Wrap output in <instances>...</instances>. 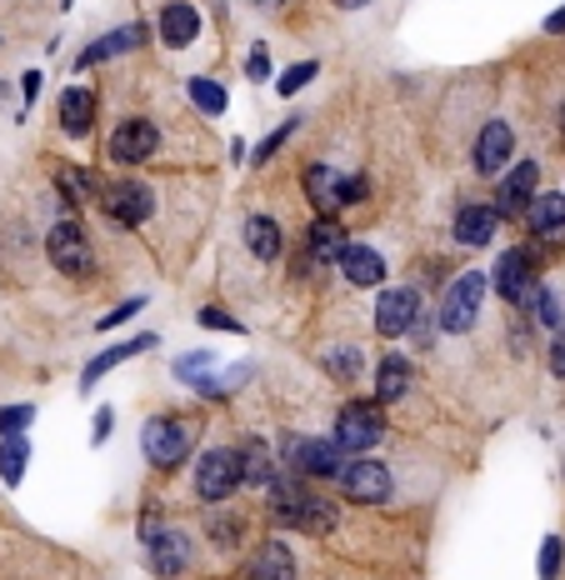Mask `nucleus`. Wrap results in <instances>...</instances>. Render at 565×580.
Returning a JSON list of instances; mask_svg holds the SVG:
<instances>
[{"instance_id": "20", "label": "nucleus", "mask_w": 565, "mask_h": 580, "mask_svg": "<svg viewBox=\"0 0 565 580\" xmlns=\"http://www.w3.org/2000/svg\"><path fill=\"white\" fill-rule=\"evenodd\" d=\"M95 120V95L85 85H71V91L60 95V131L66 135H85Z\"/></svg>"}, {"instance_id": "33", "label": "nucleus", "mask_w": 565, "mask_h": 580, "mask_svg": "<svg viewBox=\"0 0 565 580\" xmlns=\"http://www.w3.org/2000/svg\"><path fill=\"white\" fill-rule=\"evenodd\" d=\"M316 71H320L316 60H301V66H291V71L281 75V95H295L301 85H310V81H316Z\"/></svg>"}, {"instance_id": "12", "label": "nucleus", "mask_w": 565, "mask_h": 580, "mask_svg": "<svg viewBox=\"0 0 565 580\" xmlns=\"http://www.w3.org/2000/svg\"><path fill=\"white\" fill-rule=\"evenodd\" d=\"M151 211H155V196H151V186H141V180H120V186L106 190V215L110 221L141 225Z\"/></svg>"}, {"instance_id": "25", "label": "nucleus", "mask_w": 565, "mask_h": 580, "mask_svg": "<svg viewBox=\"0 0 565 580\" xmlns=\"http://www.w3.org/2000/svg\"><path fill=\"white\" fill-rule=\"evenodd\" d=\"M306 196H310V205H316V211H341V176H336V170L330 166H310L306 170Z\"/></svg>"}, {"instance_id": "2", "label": "nucleus", "mask_w": 565, "mask_h": 580, "mask_svg": "<svg viewBox=\"0 0 565 580\" xmlns=\"http://www.w3.org/2000/svg\"><path fill=\"white\" fill-rule=\"evenodd\" d=\"M535 265H541V250H535V246L506 250V256H501V265H495V291H501L510 306H530V300L541 296Z\"/></svg>"}, {"instance_id": "16", "label": "nucleus", "mask_w": 565, "mask_h": 580, "mask_svg": "<svg viewBox=\"0 0 565 580\" xmlns=\"http://www.w3.org/2000/svg\"><path fill=\"white\" fill-rule=\"evenodd\" d=\"M196 36H201V11H196V5H186V0L161 5V40L165 46H190Z\"/></svg>"}, {"instance_id": "31", "label": "nucleus", "mask_w": 565, "mask_h": 580, "mask_svg": "<svg viewBox=\"0 0 565 580\" xmlns=\"http://www.w3.org/2000/svg\"><path fill=\"white\" fill-rule=\"evenodd\" d=\"M190 100H196L205 116H221L225 110V91L215 81H190Z\"/></svg>"}, {"instance_id": "14", "label": "nucleus", "mask_w": 565, "mask_h": 580, "mask_svg": "<svg viewBox=\"0 0 565 580\" xmlns=\"http://www.w3.org/2000/svg\"><path fill=\"white\" fill-rule=\"evenodd\" d=\"M510 151H516V135H510L506 120H491L481 131V141H475V170L481 176H501L510 161Z\"/></svg>"}, {"instance_id": "9", "label": "nucleus", "mask_w": 565, "mask_h": 580, "mask_svg": "<svg viewBox=\"0 0 565 580\" xmlns=\"http://www.w3.org/2000/svg\"><path fill=\"white\" fill-rule=\"evenodd\" d=\"M415 316H421V296H415L411 285L380 291V306H376V331L386 335V341H396V335L415 331Z\"/></svg>"}, {"instance_id": "21", "label": "nucleus", "mask_w": 565, "mask_h": 580, "mask_svg": "<svg viewBox=\"0 0 565 580\" xmlns=\"http://www.w3.org/2000/svg\"><path fill=\"white\" fill-rule=\"evenodd\" d=\"M341 271H345V281H351V285H380V281H386V261H380L370 246H345Z\"/></svg>"}, {"instance_id": "15", "label": "nucleus", "mask_w": 565, "mask_h": 580, "mask_svg": "<svg viewBox=\"0 0 565 580\" xmlns=\"http://www.w3.org/2000/svg\"><path fill=\"white\" fill-rule=\"evenodd\" d=\"M151 570L155 576H180L190 566V541L180 531H155L151 541Z\"/></svg>"}, {"instance_id": "5", "label": "nucleus", "mask_w": 565, "mask_h": 580, "mask_svg": "<svg viewBox=\"0 0 565 580\" xmlns=\"http://www.w3.org/2000/svg\"><path fill=\"white\" fill-rule=\"evenodd\" d=\"M240 490V471H236V450H205L196 465V500H231Z\"/></svg>"}, {"instance_id": "26", "label": "nucleus", "mask_w": 565, "mask_h": 580, "mask_svg": "<svg viewBox=\"0 0 565 580\" xmlns=\"http://www.w3.org/2000/svg\"><path fill=\"white\" fill-rule=\"evenodd\" d=\"M405 391H411V360H401V356L380 360V370H376V401L390 405V401H401Z\"/></svg>"}, {"instance_id": "24", "label": "nucleus", "mask_w": 565, "mask_h": 580, "mask_svg": "<svg viewBox=\"0 0 565 580\" xmlns=\"http://www.w3.org/2000/svg\"><path fill=\"white\" fill-rule=\"evenodd\" d=\"M155 345V335H136V341L130 345H110V351H101V356L91 360V366H85V376H81V391H91L95 380L106 376V370H116L120 360H130V356H141V351H151Z\"/></svg>"}, {"instance_id": "17", "label": "nucleus", "mask_w": 565, "mask_h": 580, "mask_svg": "<svg viewBox=\"0 0 565 580\" xmlns=\"http://www.w3.org/2000/svg\"><path fill=\"white\" fill-rule=\"evenodd\" d=\"M495 225H501V211H495V205H460L456 240H460V246H491Z\"/></svg>"}, {"instance_id": "22", "label": "nucleus", "mask_w": 565, "mask_h": 580, "mask_svg": "<svg viewBox=\"0 0 565 580\" xmlns=\"http://www.w3.org/2000/svg\"><path fill=\"white\" fill-rule=\"evenodd\" d=\"M306 246H310V256H316V261H341L351 240H345V230H341V221H336V215H320V221L310 225Z\"/></svg>"}, {"instance_id": "28", "label": "nucleus", "mask_w": 565, "mask_h": 580, "mask_svg": "<svg viewBox=\"0 0 565 580\" xmlns=\"http://www.w3.org/2000/svg\"><path fill=\"white\" fill-rule=\"evenodd\" d=\"M246 246L256 250L260 261H275V256H281V225H275L271 215H250L246 221Z\"/></svg>"}, {"instance_id": "45", "label": "nucleus", "mask_w": 565, "mask_h": 580, "mask_svg": "<svg viewBox=\"0 0 565 580\" xmlns=\"http://www.w3.org/2000/svg\"><path fill=\"white\" fill-rule=\"evenodd\" d=\"M36 91H40V71H31L25 75V100H36Z\"/></svg>"}, {"instance_id": "32", "label": "nucleus", "mask_w": 565, "mask_h": 580, "mask_svg": "<svg viewBox=\"0 0 565 580\" xmlns=\"http://www.w3.org/2000/svg\"><path fill=\"white\" fill-rule=\"evenodd\" d=\"M561 566H565V545H561V535H551V541L541 545V580H555Z\"/></svg>"}, {"instance_id": "23", "label": "nucleus", "mask_w": 565, "mask_h": 580, "mask_svg": "<svg viewBox=\"0 0 565 580\" xmlns=\"http://www.w3.org/2000/svg\"><path fill=\"white\" fill-rule=\"evenodd\" d=\"M526 225H530V236H561L565 230V196H535L526 211Z\"/></svg>"}, {"instance_id": "35", "label": "nucleus", "mask_w": 565, "mask_h": 580, "mask_svg": "<svg viewBox=\"0 0 565 580\" xmlns=\"http://www.w3.org/2000/svg\"><path fill=\"white\" fill-rule=\"evenodd\" d=\"M31 405H5V411H0V436H15V430H25L31 426Z\"/></svg>"}, {"instance_id": "19", "label": "nucleus", "mask_w": 565, "mask_h": 580, "mask_svg": "<svg viewBox=\"0 0 565 580\" xmlns=\"http://www.w3.org/2000/svg\"><path fill=\"white\" fill-rule=\"evenodd\" d=\"M246 576L250 580H295V556L285 551L281 541H266V545H256Z\"/></svg>"}, {"instance_id": "44", "label": "nucleus", "mask_w": 565, "mask_h": 580, "mask_svg": "<svg viewBox=\"0 0 565 580\" xmlns=\"http://www.w3.org/2000/svg\"><path fill=\"white\" fill-rule=\"evenodd\" d=\"M545 31H551V36H555V31H565V5L555 15H545Z\"/></svg>"}, {"instance_id": "37", "label": "nucleus", "mask_w": 565, "mask_h": 580, "mask_svg": "<svg viewBox=\"0 0 565 580\" xmlns=\"http://www.w3.org/2000/svg\"><path fill=\"white\" fill-rule=\"evenodd\" d=\"M535 306H541V320H545V325H551V331H561V300H555L545 285H541V296H535Z\"/></svg>"}, {"instance_id": "34", "label": "nucleus", "mask_w": 565, "mask_h": 580, "mask_svg": "<svg viewBox=\"0 0 565 580\" xmlns=\"http://www.w3.org/2000/svg\"><path fill=\"white\" fill-rule=\"evenodd\" d=\"M326 366H330V376H336V380H351L355 370H361V351H330Z\"/></svg>"}, {"instance_id": "42", "label": "nucleus", "mask_w": 565, "mask_h": 580, "mask_svg": "<svg viewBox=\"0 0 565 580\" xmlns=\"http://www.w3.org/2000/svg\"><path fill=\"white\" fill-rule=\"evenodd\" d=\"M250 75H256V81L271 75V60H266V50H260V46H256V56H250Z\"/></svg>"}, {"instance_id": "43", "label": "nucleus", "mask_w": 565, "mask_h": 580, "mask_svg": "<svg viewBox=\"0 0 565 580\" xmlns=\"http://www.w3.org/2000/svg\"><path fill=\"white\" fill-rule=\"evenodd\" d=\"M106 436H110V411H101V415H95V446H101Z\"/></svg>"}, {"instance_id": "18", "label": "nucleus", "mask_w": 565, "mask_h": 580, "mask_svg": "<svg viewBox=\"0 0 565 580\" xmlns=\"http://www.w3.org/2000/svg\"><path fill=\"white\" fill-rule=\"evenodd\" d=\"M236 471H240V486H271V446L256 436H246L236 446Z\"/></svg>"}, {"instance_id": "11", "label": "nucleus", "mask_w": 565, "mask_h": 580, "mask_svg": "<svg viewBox=\"0 0 565 580\" xmlns=\"http://www.w3.org/2000/svg\"><path fill=\"white\" fill-rule=\"evenodd\" d=\"M341 486L351 500H361V506H380V500H390V471L376 461H351L341 471Z\"/></svg>"}, {"instance_id": "39", "label": "nucleus", "mask_w": 565, "mask_h": 580, "mask_svg": "<svg viewBox=\"0 0 565 580\" xmlns=\"http://www.w3.org/2000/svg\"><path fill=\"white\" fill-rule=\"evenodd\" d=\"M291 131H295V120H285L281 131H275V135H271V141H266V145H260V151H256V161H271V155H275V151H281V141H285V135H291Z\"/></svg>"}, {"instance_id": "27", "label": "nucleus", "mask_w": 565, "mask_h": 580, "mask_svg": "<svg viewBox=\"0 0 565 580\" xmlns=\"http://www.w3.org/2000/svg\"><path fill=\"white\" fill-rule=\"evenodd\" d=\"M136 46H145V25H126V31H116V36H101L91 50H81V66L110 60V56H120V50H136Z\"/></svg>"}, {"instance_id": "4", "label": "nucleus", "mask_w": 565, "mask_h": 580, "mask_svg": "<svg viewBox=\"0 0 565 580\" xmlns=\"http://www.w3.org/2000/svg\"><path fill=\"white\" fill-rule=\"evenodd\" d=\"M481 300H485V275L481 271H466L446 291V300H440V325H446L450 335L471 331L475 320H481Z\"/></svg>"}, {"instance_id": "7", "label": "nucleus", "mask_w": 565, "mask_h": 580, "mask_svg": "<svg viewBox=\"0 0 565 580\" xmlns=\"http://www.w3.org/2000/svg\"><path fill=\"white\" fill-rule=\"evenodd\" d=\"M46 250H50V265L56 271H66V275H85L95 265V256H91V236H85L75 221H60L56 230H50V240H46Z\"/></svg>"}, {"instance_id": "40", "label": "nucleus", "mask_w": 565, "mask_h": 580, "mask_svg": "<svg viewBox=\"0 0 565 580\" xmlns=\"http://www.w3.org/2000/svg\"><path fill=\"white\" fill-rule=\"evenodd\" d=\"M201 325H215V331H240L231 316H221V310H201Z\"/></svg>"}, {"instance_id": "38", "label": "nucleus", "mask_w": 565, "mask_h": 580, "mask_svg": "<svg viewBox=\"0 0 565 580\" xmlns=\"http://www.w3.org/2000/svg\"><path fill=\"white\" fill-rule=\"evenodd\" d=\"M141 306H145V300H141V296H136V300H126V306H120V310H110V316H106V320H101V331H116L120 320H130V316H136V310H141Z\"/></svg>"}, {"instance_id": "41", "label": "nucleus", "mask_w": 565, "mask_h": 580, "mask_svg": "<svg viewBox=\"0 0 565 580\" xmlns=\"http://www.w3.org/2000/svg\"><path fill=\"white\" fill-rule=\"evenodd\" d=\"M551 370L565 380V335H555V345H551Z\"/></svg>"}, {"instance_id": "30", "label": "nucleus", "mask_w": 565, "mask_h": 580, "mask_svg": "<svg viewBox=\"0 0 565 580\" xmlns=\"http://www.w3.org/2000/svg\"><path fill=\"white\" fill-rule=\"evenodd\" d=\"M25 440H0V475H5V486H21V475H25Z\"/></svg>"}, {"instance_id": "8", "label": "nucleus", "mask_w": 565, "mask_h": 580, "mask_svg": "<svg viewBox=\"0 0 565 580\" xmlns=\"http://www.w3.org/2000/svg\"><path fill=\"white\" fill-rule=\"evenodd\" d=\"M141 450H145V461L161 465V471H170V465L186 461V450H190V436L180 421H145L141 430Z\"/></svg>"}, {"instance_id": "29", "label": "nucleus", "mask_w": 565, "mask_h": 580, "mask_svg": "<svg viewBox=\"0 0 565 580\" xmlns=\"http://www.w3.org/2000/svg\"><path fill=\"white\" fill-rule=\"evenodd\" d=\"M56 186H60V196H66V205L75 211V205H81L85 196L95 190V180L85 176V170H75V166H60V170H56Z\"/></svg>"}, {"instance_id": "1", "label": "nucleus", "mask_w": 565, "mask_h": 580, "mask_svg": "<svg viewBox=\"0 0 565 580\" xmlns=\"http://www.w3.org/2000/svg\"><path fill=\"white\" fill-rule=\"evenodd\" d=\"M271 506H275V516H281V525L306 531V535H326L341 521L336 506H330L320 490H306L301 481H271Z\"/></svg>"}, {"instance_id": "3", "label": "nucleus", "mask_w": 565, "mask_h": 580, "mask_svg": "<svg viewBox=\"0 0 565 580\" xmlns=\"http://www.w3.org/2000/svg\"><path fill=\"white\" fill-rule=\"evenodd\" d=\"M386 430V415H380V401H351L341 415H336V446L341 450H370Z\"/></svg>"}, {"instance_id": "13", "label": "nucleus", "mask_w": 565, "mask_h": 580, "mask_svg": "<svg viewBox=\"0 0 565 580\" xmlns=\"http://www.w3.org/2000/svg\"><path fill=\"white\" fill-rule=\"evenodd\" d=\"M535 180H541L535 161H520V166L501 180V190H495V211L501 215H526L530 201H535Z\"/></svg>"}, {"instance_id": "46", "label": "nucleus", "mask_w": 565, "mask_h": 580, "mask_svg": "<svg viewBox=\"0 0 565 580\" xmlns=\"http://www.w3.org/2000/svg\"><path fill=\"white\" fill-rule=\"evenodd\" d=\"M250 5H260V11H275V5H281V0H250Z\"/></svg>"}, {"instance_id": "6", "label": "nucleus", "mask_w": 565, "mask_h": 580, "mask_svg": "<svg viewBox=\"0 0 565 580\" xmlns=\"http://www.w3.org/2000/svg\"><path fill=\"white\" fill-rule=\"evenodd\" d=\"M281 446H285V461H291L301 475H310V481H330V475L345 471L341 446H336V440H295V436H285Z\"/></svg>"}, {"instance_id": "47", "label": "nucleus", "mask_w": 565, "mask_h": 580, "mask_svg": "<svg viewBox=\"0 0 565 580\" xmlns=\"http://www.w3.org/2000/svg\"><path fill=\"white\" fill-rule=\"evenodd\" d=\"M341 5H345V11H361V5H365V0H341Z\"/></svg>"}, {"instance_id": "10", "label": "nucleus", "mask_w": 565, "mask_h": 580, "mask_svg": "<svg viewBox=\"0 0 565 580\" xmlns=\"http://www.w3.org/2000/svg\"><path fill=\"white\" fill-rule=\"evenodd\" d=\"M155 145H161V131L151 120H120L116 135H110V161L116 166H141L155 155Z\"/></svg>"}, {"instance_id": "36", "label": "nucleus", "mask_w": 565, "mask_h": 580, "mask_svg": "<svg viewBox=\"0 0 565 580\" xmlns=\"http://www.w3.org/2000/svg\"><path fill=\"white\" fill-rule=\"evenodd\" d=\"M211 531H215V545H236V541H240V531H246V521H236V516H221V521H215Z\"/></svg>"}]
</instances>
